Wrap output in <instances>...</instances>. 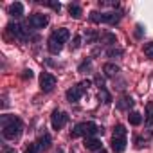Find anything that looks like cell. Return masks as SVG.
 <instances>
[{
    "instance_id": "obj_33",
    "label": "cell",
    "mask_w": 153,
    "mask_h": 153,
    "mask_svg": "<svg viewBox=\"0 0 153 153\" xmlns=\"http://www.w3.org/2000/svg\"><path fill=\"white\" fill-rule=\"evenodd\" d=\"M79 87H81V90L85 92V90L90 87V81H88V79H87V81H81V83H79Z\"/></svg>"
},
{
    "instance_id": "obj_27",
    "label": "cell",
    "mask_w": 153,
    "mask_h": 153,
    "mask_svg": "<svg viewBox=\"0 0 153 153\" xmlns=\"http://www.w3.org/2000/svg\"><path fill=\"white\" fill-rule=\"evenodd\" d=\"M79 45H81V36H74V42L70 43L72 51H76V49H79Z\"/></svg>"
},
{
    "instance_id": "obj_17",
    "label": "cell",
    "mask_w": 153,
    "mask_h": 153,
    "mask_svg": "<svg viewBox=\"0 0 153 153\" xmlns=\"http://www.w3.org/2000/svg\"><path fill=\"white\" fill-rule=\"evenodd\" d=\"M128 121H130L131 126H139V124L142 123V115H140L139 112H130V114H128Z\"/></svg>"
},
{
    "instance_id": "obj_2",
    "label": "cell",
    "mask_w": 153,
    "mask_h": 153,
    "mask_svg": "<svg viewBox=\"0 0 153 153\" xmlns=\"http://www.w3.org/2000/svg\"><path fill=\"white\" fill-rule=\"evenodd\" d=\"M103 135V128H99L96 123L88 121V123H79V124H76L74 130H72V139H78V137H96V135Z\"/></svg>"
},
{
    "instance_id": "obj_1",
    "label": "cell",
    "mask_w": 153,
    "mask_h": 153,
    "mask_svg": "<svg viewBox=\"0 0 153 153\" xmlns=\"http://www.w3.org/2000/svg\"><path fill=\"white\" fill-rule=\"evenodd\" d=\"M24 131V123L22 119L15 115H2V135L7 140H15L22 135Z\"/></svg>"
},
{
    "instance_id": "obj_25",
    "label": "cell",
    "mask_w": 153,
    "mask_h": 153,
    "mask_svg": "<svg viewBox=\"0 0 153 153\" xmlns=\"http://www.w3.org/2000/svg\"><path fill=\"white\" fill-rule=\"evenodd\" d=\"M90 67H92V61H90V58H88V59H85V61L78 67V70H79V72H85V70H90Z\"/></svg>"
},
{
    "instance_id": "obj_22",
    "label": "cell",
    "mask_w": 153,
    "mask_h": 153,
    "mask_svg": "<svg viewBox=\"0 0 153 153\" xmlns=\"http://www.w3.org/2000/svg\"><path fill=\"white\" fill-rule=\"evenodd\" d=\"M42 149H40V146H38V142H31L27 148H25V153H40Z\"/></svg>"
},
{
    "instance_id": "obj_11",
    "label": "cell",
    "mask_w": 153,
    "mask_h": 153,
    "mask_svg": "<svg viewBox=\"0 0 153 153\" xmlns=\"http://www.w3.org/2000/svg\"><path fill=\"white\" fill-rule=\"evenodd\" d=\"M83 146H85L87 149H90V151H99L103 144H101V140H99L97 137H87L85 142H83Z\"/></svg>"
},
{
    "instance_id": "obj_6",
    "label": "cell",
    "mask_w": 153,
    "mask_h": 153,
    "mask_svg": "<svg viewBox=\"0 0 153 153\" xmlns=\"http://www.w3.org/2000/svg\"><path fill=\"white\" fill-rule=\"evenodd\" d=\"M54 87H56V78L52 74H49V72H42V76H40V88L43 92H51Z\"/></svg>"
},
{
    "instance_id": "obj_4",
    "label": "cell",
    "mask_w": 153,
    "mask_h": 153,
    "mask_svg": "<svg viewBox=\"0 0 153 153\" xmlns=\"http://www.w3.org/2000/svg\"><path fill=\"white\" fill-rule=\"evenodd\" d=\"M67 121H68V115H67L65 112H61V110H54L52 115H51V126H52V130H56V131H59V130L67 124Z\"/></svg>"
},
{
    "instance_id": "obj_34",
    "label": "cell",
    "mask_w": 153,
    "mask_h": 153,
    "mask_svg": "<svg viewBox=\"0 0 153 153\" xmlns=\"http://www.w3.org/2000/svg\"><path fill=\"white\" fill-rule=\"evenodd\" d=\"M6 153H16V151H15V149H7Z\"/></svg>"
},
{
    "instance_id": "obj_19",
    "label": "cell",
    "mask_w": 153,
    "mask_h": 153,
    "mask_svg": "<svg viewBox=\"0 0 153 153\" xmlns=\"http://www.w3.org/2000/svg\"><path fill=\"white\" fill-rule=\"evenodd\" d=\"M97 38H101V36H99L96 31H92V29H88V31L85 33V42H87V43H96Z\"/></svg>"
},
{
    "instance_id": "obj_3",
    "label": "cell",
    "mask_w": 153,
    "mask_h": 153,
    "mask_svg": "<svg viewBox=\"0 0 153 153\" xmlns=\"http://www.w3.org/2000/svg\"><path fill=\"white\" fill-rule=\"evenodd\" d=\"M68 38H70L68 29H58V31H54V33L49 36V43H47L51 54H59L61 49H63V45H65V42H67Z\"/></svg>"
},
{
    "instance_id": "obj_5",
    "label": "cell",
    "mask_w": 153,
    "mask_h": 153,
    "mask_svg": "<svg viewBox=\"0 0 153 153\" xmlns=\"http://www.w3.org/2000/svg\"><path fill=\"white\" fill-rule=\"evenodd\" d=\"M27 25L33 27V29H43V27L49 25V16H47V15H42V13L31 15L29 20H27Z\"/></svg>"
},
{
    "instance_id": "obj_21",
    "label": "cell",
    "mask_w": 153,
    "mask_h": 153,
    "mask_svg": "<svg viewBox=\"0 0 153 153\" xmlns=\"http://www.w3.org/2000/svg\"><path fill=\"white\" fill-rule=\"evenodd\" d=\"M126 133H128V130H126L123 124H117V126L114 128V135H117V137H126Z\"/></svg>"
},
{
    "instance_id": "obj_15",
    "label": "cell",
    "mask_w": 153,
    "mask_h": 153,
    "mask_svg": "<svg viewBox=\"0 0 153 153\" xmlns=\"http://www.w3.org/2000/svg\"><path fill=\"white\" fill-rule=\"evenodd\" d=\"M144 123H146V126H153V103H148V105H146Z\"/></svg>"
},
{
    "instance_id": "obj_32",
    "label": "cell",
    "mask_w": 153,
    "mask_h": 153,
    "mask_svg": "<svg viewBox=\"0 0 153 153\" xmlns=\"http://www.w3.org/2000/svg\"><path fill=\"white\" fill-rule=\"evenodd\" d=\"M135 29H137V31H135V36H137V38H140V36H142V25H140V24H137V27H135Z\"/></svg>"
},
{
    "instance_id": "obj_7",
    "label": "cell",
    "mask_w": 153,
    "mask_h": 153,
    "mask_svg": "<svg viewBox=\"0 0 153 153\" xmlns=\"http://www.w3.org/2000/svg\"><path fill=\"white\" fill-rule=\"evenodd\" d=\"M81 96H83V90H81V87H79V85L70 87V88L65 92V97H67V101H68V103H78V101L81 99Z\"/></svg>"
},
{
    "instance_id": "obj_31",
    "label": "cell",
    "mask_w": 153,
    "mask_h": 153,
    "mask_svg": "<svg viewBox=\"0 0 153 153\" xmlns=\"http://www.w3.org/2000/svg\"><path fill=\"white\" fill-rule=\"evenodd\" d=\"M22 78H24V79H31V78H33V70H31V68H29V70H24Z\"/></svg>"
},
{
    "instance_id": "obj_13",
    "label": "cell",
    "mask_w": 153,
    "mask_h": 153,
    "mask_svg": "<svg viewBox=\"0 0 153 153\" xmlns=\"http://www.w3.org/2000/svg\"><path fill=\"white\" fill-rule=\"evenodd\" d=\"M133 106V99L130 97V96H123L121 99H119V103H117V108L119 110H130Z\"/></svg>"
},
{
    "instance_id": "obj_9",
    "label": "cell",
    "mask_w": 153,
    "mask_h": 153,
    "mask_svg": "<svg viewBox=\"0 0 153 153\" xmlns=\"http://www.w3.org/2000/svg\"><path fill=\"white\" fill-rule=\"evenodd\" d=\"M126 149V137H112V151L114 153H123Z\"/></svg>"
},
{
    "instance_id": "obj_12",
    "label": "cell",
    "mask_w": 153,
    "mask_h": 153,
    "mask_svg": "<svg viewBox=\"0 0 153 153\" xmlns=\"http://www.w3.org/2000/svg\"><path fill=\"white\" fill-rule=\"evenodd\" d=\"M7 13H9L13 18H20V16L24 15V4H22V2H15V4H11L9 9H7Z\"/></svg>"
},
{
    "instance_id": "obj_24",
    "label": "cell",
    "mask_w": 153,
    "mask_h": 153,
    "mask_svg": "<svg viewBox=\"0 0 153 153\" xmlns=\"http://www.w3.org/2000/svg\"><path fill=\"white\" fill-rule=\"evenodd\" d=\"M144 54H146L149 59H153V42H149V43L144 45Z\"/></svg>"
},
{
    "instance_id": "obj_8",
    "label": "cell",
    "mask_w": 153,
    "mask_h": 153,
    "mask_svg": "<svg viewBox=\"0 0 153 153\" xmlns=\"http://www.w3.org/2000/svg\"><path fill=\"white\" fill-rule=\"evenodd\" d=\"M121 18H123V13H119V11L101 13V22H103V24H108V25H115Z\"/></svg>"
},
{
    "instance_id": "obj_23",
    "label": "cell",
    "mask_w": 153,
    "mask_h": 153,
    "mask_svg": "<svg viewBox=\"0 0 153 153\" xmlns=\"http://www.w3.org/2000/svg\"><path fill=\"white\" fill-rule=\"evenodd\" d=\"M106 56L108 58H119V56H123V51L121 49H108L106 51Z\"/></svg>"
},
{
    "instance_id": "obj_26",
    "label": "cell",
    "mask_w": 153,
    "mask_h": 153,
    "mask_svg": "<svg viewBox=\"0 0 153 153\" xmlns=\"http://www.w3.org/2000/svg\"><path fill=\"white\" fill-rule=\"evenodd\" d=\"M90 22L101 24V13H97V11H92V13H90Z\"/></svg>"
},
{
    "instance_id": "obj_16",
    "label": "cell",
    "mask_w": 153,
    "mask_h": 153,
    "mask_svg": "<svg viewBox=\"0 0 153 153\" xmlns=\"http://www.w3.org/2000/svg\"><path fill=\"white\" fill-rule=\"evenodd\" d=\"M103 72L108 76V78H114V76L119 72V67H117L115 63H106V65L103 67Z\"/></svg>"
},
{
    "instance_id": "obj_29",
    "label": "cell",
    "mask_w": 153,
    "mask_h": 153,
    "mask_svg": "<svg viewBox=\"0 0 153 153\" xmlns=\"http://www.w3.org/2000/svg\"><path fill=\"white\" fill-rule=\"evenodd\" d=\"M101 94H103V99H105V103H106V105H108V103H110V101H112V97H110V94H108V92H106V90H105V87H103V88H101Z\"/></svg>"
},
{
    "instance_id": "obj_14",
    "label": "cell",
    "mask_w": 153,
    "mask_h": 153,
    "mask_svg": "<svg viewBox=\"0 0 153 153\" xmlns=\"http://www.w3.org/2000/svg\"><path fill=\"white\" fill-rule=\"evenodd\" d=\"M51 144H52L51 135H49V133H42V135H40V139H38V146H40V149H49V148H51Z\"/></svg>"
},
{
    "instance_id": "obj_35",
    "label": "cell",
    "mask_w": 153,
    "mask_h": 153,
    "mask_svg": "<svg viewBox=\"0 0 153 153\" xmlns=\"http://www.w3.org/2000/svg\"><path fill=\"white\" fill-rule=\"evenodd\" d=\"M99 153H106V151H105V149H101V151H99Z\"/></svg>"
},
{
    "instance_id": "obj_30",
    "label": "cell",
    "mask_w": 153,
    "mask_h": 153,
    "mask_svg": "<svg viewBox=\"0 0 153 153\" xmlns=\"http://www.w3.org/2000/svg\"><path fill=\"white\" fill-rule=\"evenodd\" d=\"M144 142H146V139H142V137H135V146H137V148H142Z\"/></svg>"
},
{
    "instance_id": "obj_18",
    "label": "cell",
    "mask_w": 153,
    "mask_h": 153,
    "mask_svg": "<svg viewBox=\"0 0 153 153\" xmlns=\"http://www.w3.org/2000/svg\"><path fill=\"white\" fill-rule=\"evenodd\" d=\"M68 13H70V16H72V18H79V16L83 15L81 7H79L78 4H68Z\"/></svg>"
},
{
    "instance_id": "obj_10",
    "label": "cell",
    "mask_w": 153,
    "mask_h": 153,
    "mask_svg": "<svg viewBox=\"0 0 153 153\" xmlns=\"http://www.w3.org/2000/svg\"><path fill=\"white\" fill-rule=\"evenodd\" d=\"M7 33L13 34L15 38L25 40V29H24V25H20V24H9V25H7Z\"/></svg>"
},
{
    "instance_id": "obj_28",
    "label": "cell",
    "mask_w": 153,
    "mask_h": 153,
    "mask_svg": "<svg viewBox=\"0 0 153 153\" xmlns=\"http://www.w3.org/2000/svg\"><path fill=\"white\" fill-rule=\"evenodd\" d=\"M45 6L52 7V9H54V11H58V13H59V9H61V4H59V2H45Z\"/></svg>"
},
{
    "instance_id": "obj_20",
    "label": "cell",
    "mask_w": 153,
    "mask_h": 153,
    "mask_svg": "<svg viewBox=\"0 0 153 153\" xmlns=\"http://www.w3.org/2000/svg\"><path fill=\"white\" fill-rule=\"evenodd\" d=\"M101 42H105L106 45H114V43H115V34L105 33V34H101Z\"/></svg>"
}]
</instances>
